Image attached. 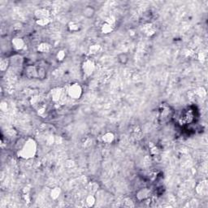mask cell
<instances>
[{
	"label": "cell",
	"instance_id": "23",
	"mask_svg": "<svg viewBox=\"0 0 208 208\" xmlns=\"http://www.w3.org/2000/svg\"><path fill=\"white\" fill-rule=\"evenodd\" d=\"M50 18L49 19H43V20H36V23H37V25H39V26H42V27H44L46 25H48L50 24Z\"/></svg>",
	"mask_w": 208,
	"mask_h": 208
},
{
	"label": "cell",
	"instance_id": "18",
	"mask_svg": "<svg viewBox=\"0 0 208 208\" xmlns=\"http://www.w3.org/2000/svg\"><path fill=\"white\" fill-rule=\"evenodd\" d=\"M10 64V60H7V59H3L1 60L0 62V70L2 72H5L6 70L8 69V68L9 67Z\"/></svg>",
	"mask_w": 208,
	"mask_h": 208
},
{
	"label": "cell",
	"instance_id": "21",
	"mask_svg": "<svg viewBox=\"0 0 208 208\" xmlns=\"http://www.w3.org/2000/svg\"><path fill=\"white\" fill-rule=\"evenodd\" d=\"M66 58V53L64 50H60L57 52L56 54V60L59 61V62H62L64 60V59Z\"/></svg>",
	"mask_w": 208,
	"mask_h": 208
},
{
	"label": "cell",
	"instance_id": "16",
	"mask_svg": "<svg viewBox=\"0 0 208 208\" xmlns=\"http://www.w3.org/2000/svg\"><path fill=\"white\" fill-rule=\"evenodd\" d=\"M85 203H86L87 206H89V207L91 206L92 207L96 203V198H95V197L94 195H92V194L88 195L86 197V198H85Z\"/></svg>",
	"mask_w": 208,
	"mask_h": 208
},
{
	"label": "cell",
	"instance_id": "5",
	"mask_svg": "<svg viewBox=\"0 0 208 208\" xmlns=\"http://www.w3.org/2000/svg\"><path fill=\"white\" fill-rule=\"evenodd\" d=\"M34 16L36 18V20L49 19L50 12L47 8H39L34 12Z\"/></svg>",
	"mask_w": 208,
	"mask_h": 208
},
{
	"label": "cell",
	"instance_id": "24",
	"mask_svg": "<svg viewBox=\"0 0 208 208\" xmlns=\"http://www.w3.org/2000/svg\"><path fill=\"white\" fill-rule=\"evenodd\" d=\"M7 102H2V103L0 105V108L3 112H7V109H8V105H7Z\"/></svg>",
	"mask_w": 208,
	"mask_h": 208
},
{
	"label": "cell",
	"instance_id": "7",
	"mask_svg": "<svg viewBox=\"0 0 208 208\" xmlns=\"http://www.w3.org/2000/svg\"><path fill=\"white\" fill-rule=\"evenodd\" d=\"M151 194V191L147 188H143L139 189L136 193V198L138 201H143L146 200V198H148Z\"/></svg>",
	"mask_w": 208,
	"mask_h": 208
},
{
	"label": "cell",
	"instance_id": "3",
	"mask_svg": "<svg viewBox=\"0 0 208 208\" xmlns=\"http://www.w3.org/2000/svg\"><path fill=\"white\" fill-rule=\"evenodd\" d=\"M95 63L92 60H85L84 62L82 63L81 70L83 74L86 77H90L95 71Z\"/></svg>",
	"mask_w": 208,
	"mask_h": 208
},
{
	"label": "cell",
	"instance_id": "4",
	"mask_svg": "<svg viewBox=\"0 0 208 208\" xmlns=\"http://www.w3.org/2000/svg\"><path fill=\"white\" fill-rule=\"evenodd\" d=\"M11 43H12V47L13 49L16 51H20V50L24 49L25 47V42L24 41V39L19 37L12 38Z\"/></svg>",
	"mask_w": 208,
	"mask_h": 208
},
{
	"label": "cell",
	"instance_id": "10",
	"mask_svg": "<svg viewBox=\"0 0 208 208\" xmlns=\"http://www.w3.org/2000/svg\"><path fill=\"white\" fill-rule=\"evenodd\" d=\"M196 192L198 194H204L207 192V183L206 181H201L196 186Z\"/></svg>",
	"mask_w": 208,
	"mask_h": 208
},
{
	"label": "cell",
	"instance_id": "9",
	"mask_svg": "<svg viewBox=\"0 0 208 208\" xmlns=\"http://www.w3.org/2000/svg\"><path fill=\"white\" fill-rule=\"evenodd\" d=\"M115 140V134L112 132H107L102 136V141L105 144L112 143Z\"/></svg>",
	"mask_w": 208,
	"mask_h": 208
},
{
	"label": "cell",
	"instance_id": "12",
	"mask_svg": "<svg viewBox=\"0 0 208 208\" xmlns=\"http://www.w3.org/2000/svg\"><path fill=\"white\" fill-rule=\"evenodd\" d=\"M129 55H127L126 53H124V52L120 53L119 55H117V60H118L119 64L122 65L127 64V63L129 62Z\"/></svg>",
	"mask_w": 208,
	"mask_h": 208
},
{
	"label": "cell",
	"instance_id": "8",
	"mask_svg": "<svg viewBox=\"0 0 208 208\" xmlns=\"http://www.w3.org/2000/svg\"><path fill=\"white\" fill-rule=\"evenodd\" d=\"M81 13L83 16L86 19H92L95 16L96 11L92 6H86L85 8H83Z\"/></svg>",
	"mask_w": 208,
	"mask_h": 208
},
{
	"label": "cell",
	"instance_id": "20",
	"mask_svg": "<svg viewBox=\"0 0 208 208\" xmlns=\"http://www.w3.org/2000/svg\"><path fill=\"white\" fill-rule=\"evenodd\" d=\"M47 77V71L43 68H38L37 70V78L40 80H43Z\"/></svg>",
	"mask_w": 208,
	"mask_h": 208
},
{
	"label": "cell",
	"instance_id": "13",
	"mask_svg": "<svg viewBox=\"0 0 208 208\" xmlns=\"http://www.w3.org/2000/svg\"><path fill=\"white\" fill-rule=\"evenodd\" d=\"M37 50L40 53H47L50 50V46L47 42H42L37 46Z\"/></svg>",
	"mask_w": 208,
	"mask_h": 208
},
{
	"label": "cell",
	"instance_id": "19",
	"mask_svg": "<svg viewBox=\"0 0 208 208\" xmlns=\"http://www.w3.org/2000/svg\"><path fill=\"white\" fill-rule=\"evenodd\" d=\"M51 97L52 99H53L54 101H59L60 99V98L62 97V91H61L60 89H55V90L51 93Z\"/></svg>",
	"mask_w": 208,
	"mask_h": 208
},
{
	"label": "cell",
	"instance_id": "2",
	"mask_svg": "<svg viewBox=\"0 0 208 208\" xmlns=\"http://www.w3.org/2000/svg\"><path fill=\"white\" fill-rule=\"evenodd\" d=\"M67 94L72 99L77 100L81 98L83 94V89L78 83H73L68 87Z\"/></svg>",
	"mask_w": 208,
	"mask_h": 208
},
{
	"label": "cell",
	"instance_id": "17",
	"mask_svg": "<svg viewBox=\"0 0 208 208\" xmlns=\"http://www.w3.org/2000/svg\"><path fill=\"white\" fill-rule=\"evenodd\" d=\"M21 63H22V58L20 57V55H14L10 59L11 65L13 64L14 66H17V65L21 64Z\"/></svg>",
	"mask_w": 208,
	"mask_h": 208
},
{
	"label": "cell",
	"instance_id": "14",
	"mask_svg": "<svg viewBox=\"0 0 208 208\" xmlns=\"http://www.w3.org/2000/svg\"><path fill=\"white\" fill-rule=\"evenodd\" d=\"M80 29H81V25L75 21H71L68 25V29L72 33L77 32V31H79Z\"/></svg>",
	"mask_w": 208,
	"mask_h": 208
},
{
	"label": "cell",
	"instance_id": "11",
	"mask_svg": "<svg viewBox=\"0 0 208 208\" xmlns=\"http://www.w3.org/2000/svg\"><path fill=\"white\" fill-rule=\"evenodd\" d=\"M101 31L104 34H108L113 31V26L109 22L103 23L101 26Z\"/></svg>",
	"mask_w": 208,
	"mask_h": 208
},
{
	"label": "cell",
	"instance_id": "1",
	"mask_svg": "<svg viewBox=\"0 0 208 208\" xmlns=\"http://www.w3.org/2000/svg\"><path fill=\"white\" fill-rule=\"evenodd\" d=\"M37 151V141L33 138H28L24 141L22 146L17 150L18 156L24 159H33Z\"/></svg>",
	"mask_w": 208,
	"mask_h": 208
},
{
	"label": "cell",
	"instance_id": "22",
	"mask_svg": "<svg viewBox=\"0 0 208 208\" xmlns=\"http://www.w3.org/2000/svg\"><path fill=\"white\" fill-rule=\"evenodd\" d=\"M100 50H101V47H100L99 45H98V44L93 45V46H91V47H89V53L94 55V54L99 53V52L100 51Z\"/></svg>",
	"mask_w": 208,
	"mask_h": 208
},
{
	"label": "cell",
	"instance_id": "25",
	"mask_svg": "<svg viewBox=\"0 0 208 208\" xmlns=\"http://www.w3.org/2000/svg\"><path fill=\"white\" fill-rule=\"evenodd\" d=\"M14 29L16 30H20L21 28H22V24L21 23H16L15 25V26H13Z\"/></svg>",
	"mask_w": 208,
	"mask_h": 208
},
{
	"label": "cell",
	"instance_id": "15",
	"mask_svg": "<svg viewBox=\"0 0 208 208\" xmlns=\"http://www.w3.org/2000/svg\"><path fill=\"white\" fill-rule=\"evenodd\" d=\"M61 194V189L59 187H55L53 188L50 192V197L53 199V200H56L59 198V197Z\"/></svg>",
	"mask_w": 208,
	"mask_h": 208
},
{
	"label": "cell",
	"instance_id": "6",
	"mask_svg": "<svg viewBox=\"0 0 208 208\" xmlns=\"http://www.w3.org/2000/svg\"><path fill=\"white\" fill-rule=\"evenodd\" d=\"M37 70H38V68L37 67H36L34 65H29V66L26 67L25 75L29 79L37 78Z\"/></svg>",
	"mask_w": 208,
	"mask_h": 208
}]
</instances>
